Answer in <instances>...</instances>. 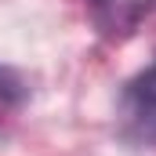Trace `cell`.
I'll return each instance as SVG.
<instances>
[{
	"label": "cell",
	"instance_id": "1",
	"mask_svg": "<svg viewBox=\"0 0 156 156\" xmlns=\"http://www.w3.org/2000/svg\"><path fill=\"white\" fill-rule=\"evenodd\" d=\"M120 127L134 142H156V62L127 80L120 94Z\"/></svg>",
	"mask_w": 156,
	"mask_h": 156
},
{
	"label": "cell",
	"instance_id": "2",
	"mask_svg": "<svg viewBox=\"0 0 156 156\" xmlns=\"http://www.w3.org/2000/svg\"><path fill=\"white\" fill-rule=\"evenodd\" d=\"M87 4H91L94 26L109 40H123L138 29V22L145 18L153 0H87Z\"/></svg>",
	"mask_w": 156,
	"mask_h": 156
},
{
	"label": "cell",
	"instance_id": "3",
	"mask_svg": "<svg viewBox=\"0 0 156 156\" xmlns=\"http://www.w3.org/2000/svg\"><path fill=\"white\" fill-rule=\"evenodd\" d=\"M26 94H29L26 80L18 76L15 69L0 66V127H4L7 120H15V113L26 105Z\"/></svg>",
	"mask_w": 156,
	"mask_h": 156
},
{
	"label": "cell",
	"instance_id": "4",
	"mask_svg": "<svg viewBox=\"0 0 156 156\" xmlns=\"http://www.w3.org/2000/svg\"><path fill=\"white\" fill-rule=\"evenodd\" d=\"M153 4H156V0H153Z\"/></svg>",
	"mask_w": 156,
	"mask_h": 156
}]
</instances>
